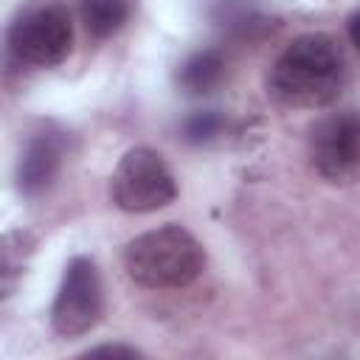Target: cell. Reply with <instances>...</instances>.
Instances as JSON below:
<instances>
[{"instance_id":"obj_1","label":"cell","mask_w":360,"mask_h":360,"mask_svg":"<svg viewBox=\"0 0 360 360\" xmlns=\"http://www.w3.org/2000/svg\"><path fill=\"white\" fill-rule=\"evenodd\" d=\"M346 82V62L329 34L312 31L295 37L267 73V96L292 110L329 107Z\"/></svg>"},{"instance_id":"obj_2","label":"cell","mask_w":360,"mask_h":360,"mask_svg":"<svg viewBox=\"0 0 360 360\" xmlns=\"http://www.w3.org/2000/svg\"><path fill=\"white\" fill-rule=\"evenodd\" d=\"M205 267V250L180 225H163L138 233L124 248L127 276L146 290H180L188 287Z\"/></svg>"},{"instance_id":"obj_3","label":"cell","mask_w":360,"mask_h":360,"mask_svg":"<svg viewBox=\"0 0 360 360\" xmlns=\"http://www.w3.org/2000/svg\"><path fill=\"white\" fill-rule=\"evenodd\" d=\"M8 51L22 65L56 68L73 51V20L62 0L25 3L6 34Z\"/></svg>"},{"instance_id":"obj_4","label":"cell","mask_w":360,"mask_h":360,"mask_svg":"<svg viewBox=\"0 0 360 360\" xmlns=\"http://www.w3.org/2000/svg\"><path fill=\"white\" fill-rule=\"evenodd\" d=\"M110 197L127 214H152L174 202L177 183L160 152L135 146L118 160L110 180Z\"/></svg>"},{"instance_id":"obj_5","label":"cell","mask_w":360,"mask_h":360,"mask_svg":"<svg viewBox=\"0 0 360 360\" xmlns=\"http://www.w3.org/2000/svg\"><path fill=\"white\" fill-rule=\"evenodd\" d=\"M309 163L332 186L360 183V112H329L309 129Z\"/></svg>"},{"instance_id":"obj_6","label":"cell","mask_w":360,"mask_h":360,"mask_svg":"<svg viewBox=\"0 0 360 360\" xmlns=\"http://www.w3.org/2000/svg\"><path fill=\"white\" fill-rule=\"evenodd\" d=\"M104 315V287L93 259L76 256L68 262L62 284L51 307V326L62 338H82L98 326Z\"/></svg>"},{"instance_id":"obj_7","label":"cell","mask_w":360,"mask_h":360,"mask_svg":"<svg viewBox=\"0 0 360 360\" xmlns=\"http://www.w3.org/2000/svg\"><path fill=\"white\" fill-rule=\"evenodd\" d=\"M62 158H65V135L62 132H53V129L34 132L20 155V163H17L20 191L25 197L42 194L59 174Z\"/></svg>"},{"instance_id":"obj_8","label":"cell","mask_w":360,"mask_h":360,"mask_svg":"<svg viewBox=\"0 0 360 360\" xmlns=\"http://www.w3.org/2000/svg\"><path fill=\"white\" fill-rule=\"evenodd\" d=\"M76 8L84 31L96 39L118 34L129 17V0H76Z\"/></svg>"},{"instance_id":"obj_9","label":"cell","mask_w":360,"mask_h":360,"mask_svg":"<svg viewBox=\"0 0 360 360\" xmlns=\"http://www.w3.org/2000/svg\"><path fill=\"white\" fill-rule=\"evenodd\" d=\"M222 73H225V62L217 51H197L180 65L177 82L186 93L202 96V93H211L219 84Z\"/></svg>"},{"instance_id":"obj_10","label":"cell","mask_w":360,"mask_h":360,"mask_svg":"<svg viewBox=\"0 0 360 360\" xmlns=\"http://www.w3.org/2000/svg\"><path fill=\"white\" fill-rule=\"evenodd\" d=\"M222 129V115L214 112V110H205V112H194L191 118H186L183 124V135L186 141L191 143H208L211 138H217Z\"/></svg>"},{"instance_id":"obj_11","label":"cell","mask_w":360,"mask_h":360,"mask_svg":"<svg viewBox=\"0 0 360 360\" xmlns=\"http://www.w3.org/2000/svg\"><path fill=\"white\" fill-rule=\"evenodd\" d=\"M84 357H141V352L135 346H124V343H107V346H96L90 352H84Z\"/></svg>"},{"instance_id":"obj_12","label":"cell","mask_w":360,"mask_h":360,"mask_svg":"<svg viewBox=\"0 0 360 360\" xmlns=\"http://www.w3.org/2000/svg\"><path fill=\"white\" fill-rule=\"evenodd\" d=\"M346 31H349V42H352L354 51L360 53V8L349 14V20H346Z\"/></svg>"}]
</instances>
